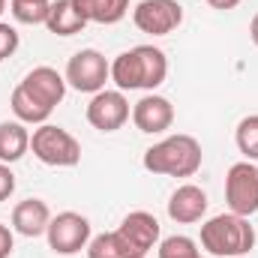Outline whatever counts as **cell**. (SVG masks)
<instances>
[{"label":"cell","mask_w":258,"mask_h":258,"mask_svg":"<svg viewBox=\"0 0 258 258\" xmlns=\"http://www.w3.org/2000/svg\"><path fill=\"white\" fill-rule=\"evenodd\" d=\"M168 75L165 51L156 45H135L111 63V81L117 90H156Z\"/></svg>","instance_id":"obj_1"},{"label":"cell","mask_w":258,"mask_h":258,"mask_svg":"<svg viewBox=\"0 0 258 258\" xmlns=\"http://www.w3.org/2000/svg\"><path fill=\"white\" fill-rule=\"evenodd\" d=\"M201 144L195 141L192 135L177 132L162 138L159 144L144 150V168L153 174H165V177H192L195 171L201 168Z\"/></svg>","instance_id":"obj_2"},{"label":"cell","mask_w":258,"mask_h":258,"mask_svg":"<svg viewBox=\"0 0 258 258\" xmlns=\"http://www.w3.org/2000/svg\"><path fill=\"white\" fill-rule=\"evenodd\" d=\"M201 246L216 258H240L252 252L255 246V228L249 225L246 216L237 213H219L210 216L201 225Z\"/></svg>","instance_id":"obj_3"},{"label":"cell","mask_w":258,"mask_h":258,"mask_svg":"<svg viewBox=\"0 0 258 258\" xmlns=\"http://www.w3.org/2000/svg\"><path fill=\"white\" fill-rule=\"evenodd\" d=\"M30 150L39 162L51 165V168H72L81 162V144L75 135H69L66 129L54 123H42L33 129L30 135Z\"/></svg>","instance_id":"obj_4"},{"label":"cell","mask_w":258,"mask_h":258,"mask_svg":"<svg viewBox=\"0 0 258 258\" xmlns=\"http://www.w3.org/2000/svg\"><path fill=\"white\" fill-rule=\"evenodd\" d=\"M63 78L78 93H99L105 90V81L111 78V63L96 48H81L69 57Z\"/></svg>","instance_id":"obj_5"},{"label":"cell","mask_w":258,"mask_h":258,"mask_svg":"<svg viewBox=\"0 0 258 258\" xmlns=\"http://www.w3.org/2000/svg\"><path fill=\"white\" fill-rule=\"evenodd\" d=\"M225 201L228 210L237 216H252L258 213V168L252 162H234L225 174Z\"/></svg>","instance_id":"obj_6"},{"label":"cell","mask_w":258,"mask_h":258,"mask_svg":"<svg viewBox=\"0 0 258 258\" xmlns=\"http://www.w3.org/2000/svg\"><path fill=\"white\" fill-rule=\"evenodd\" d=\"M45 237L57 255H75V252L87 249V243H90V219L75 210H63V213L51 216Z\"/></svg>","instance_id":"obj_7"},{"label":"cell","mask_w":258,"mask_h":258,"mask_svg":"<svg viewBox=\"0 0 258 258\" xmlns=\"http://www.w3.org/2000/svg\"><path fill=\"white\" fill-rule=\"evenodd\" d=\"M132 21L141 33L168 36L183 24V6L177 0H141L132 9Z\"/></svg>","instance_id":"obj_8"},{"label":"cell","mask_w":258,"mask_h":258,"mask_svg":"<svg viewBox=\"0 0 258 258\" xmlns=\"http://www.w3.org/2000/svg\"><path fill=\"white\" fill-rule=\"evenodd\" d=\"M117 237L123 240L129 258H144L159 240V222L147 210H132L129 216H123Z\"/></svg>","instance_id":"obj_9"},{"label":"cell","mask_w":258,"mask_h":258,"mask_svg":"<svg viewBox=\"0 0 258 258\" xmlns=\"http://www.w3.org/2000/svg\"><path fill=\"white\" fill-rule=\"evenodd\" d=\"M129 120V102L123 90H99L87 102V123L99 132H117Z\"/></svg>","instance_id":"obj_10"},{"label":"cell","mask_w":258,"mask_h":258,"mask_svg":"<svg viewBox=\"0 0 258 258\" xmlns=\"http://www.w3.org/2000/svg\"><path fill=\"white\" fill-rule=\"evenodd\" d=\"M132 123L138 126V132H147V135L168 132L174 123V105L165 96L147 93L132 105Z\"/></svg>","instance_id":"obj_11"},{"label":"cell","mask_w":258,"mask_h":258,"mask_svg":"<svg viewBox=\"0 0 258 258\" xmlns=\"http://www.w3.org/2000/svg\"><path fill=\"white\" fill-rule=\"evenodd\" d=\"M207 213V192L195 183H183L177 186L174 195L168 198V216L177 225H192L201 222V216Z\"/></svg>","instance_id":"obj_12"},{"label":"cell","mask_w":258,"mask_h":258,"mask_svg":"<svg viewBox=\"0 0 258 258\" xmlns=\"http://www.w3.org/2000/svg\"><path fill=\"white\" fill-rule=\"evenodd\" d=\"M21 84H24L39 102H45L48 108L60 105L63 96H66V78L57 69H51V66H36V69H30Z\"/></svg>","instance_id":"obj_13"},{"label":"cell","mask_w":258,"mask_h":258,"mask_svg":"<svg viewBox=\"0 0 258 258\" xmlns=\"http://www.w3.org/2000/svg\"><path fill=\"white\" fill-rule=\"evenodd\" d=\"M48 222H51V210L42 198H24L15 204L12 210V228L24 237H39L48 231Z\"/></svg>","instance_id":"obj_14"},{"label":"cell","mask_w":258,"mask_h":258,"mask_svg":"<svg viewBox=\"0 0 258 258\" xmlns=\"http://www.w3.org/2000/svg\"><path fill=\"white\" fill-rule=\"evenodd\" d=\"M84 24H87V18L81 15V9L75 6V0H51L45 27L54 36H75V33L84 30Z\"/></svg>","instance_id":"obj_15"},{"label":"cell","mask_w":258,"mask_h":258,"mask_svg":"<svg viewBox=\"0 0 258 258\" xmlns=\"http://www.w3.org/2000/svg\"><path fill=\"white\" fill-rule=\"evenodd\" d=\"M30 150V132L21 120H3L0 123V162H18Z\"/></svg>","instance_id":"obj_16"},{"label":"cell","mask_w":258,"mask_h":258,"mask_svg":"<svg viewBox=\"0 0 258 258\" xmlns=\"http://www.w3.org/2000/svg\"><path fill=\"white\" fill-rule=\"evenodd\" d=\"M9 105H12V114H15L21 123H39V126H42V123L51 117V111H54V108H48L45 102H39L24 84H18V87L12 90V102H9Z\"/></svg>","instance_id":"obj_17"},{"label":"cell","mask_w":258,"mask_h":258,"mask_svg":"<svg viewBox=\"0 0 258 258\" xmlns=\"http://www.w3.org/2000/svg\"><path fill=\"white\" fill-rule=\"evenodd\" d=\"M75 6L93 24H117L129 12V0H75Z\"/></svg>","instance_id":"obj_18"},{"label":"cell","mask_w":258,"mask_h":258,"mask_svg":"<svg viewBox=\"0 0 258 258\" xmlns=\"http://www.w3.org/2000/svg\"><path fill=\"white\" fill-rule=\"evenodd\" d=\"M9 9L18 24H45L51 0H9Z\"/></svg>","instance_id":"obj_19"},{"label":"cell","mask_w":258,"mask_h":258,"mask_svg":"<svg viewBox=\"0 0 258 258\" xmlns=\"http://www.w3.org/2000/svg\"><path fill=\"white\" fill-rule=\"evenodd\" d=\"M87 258H129V252L123 246V240L117 237V231H105V234L90 237Z\"/></svg>","instance_id":"obj_20"},{"label":"cell","mask_w":258,"mask_h":258,"mask_svg":"<svg viewBox=\"0 0 258 258\" xmlns=\"http://www.w3.org/2000/svg\"><path fill=\"white\" fill-rule=\"evenodd\" d=\"M234 141H237V150L243 153L246 162L258 159V114H249V117H243L237 123Z\"/></svg>","instance_id":"obj_21"},{"label":"cell","mask_w":258,"mask_h":258,"mask_svg":"<svg viewBox=\"0 0 258 258\" xmlns=\"http://www.w3.org/2000/svg\"><path fill=\"white\" fill-rule=\"evenodd\" d=\"M159 258H201L198 252V243L186 234H174V237H165L159 243Z\"/></svg>","instance_id":"obj_22"},{"label":"cell","mask_w":258,"mask_h":258,"mask_svg":"<svg viewBox=\"0 0 258 258\" xmlns=\"http://www.w3.org/2000/svg\"><path fill=\"white\" fill-rule=\"evenodd\" d=\"M15 48H18V30L0 21V60L12 57V54H15Z\"/></svg>","instance_id":"obj_23"},{"label":"cell","mask_w":258,"mask_h":258,"mask_svg":"<svg viewBox=\"0 0 258 258\" xmlns=\"http://www.w3.org/2000/svg\"><path fill=\"white\" fill-rule=\"evenodd\" d=\"M12 192H15V174L6 162H0V201H6Z\"/></svg>","instance_id":"obj_24"},{"label":"cell","mask_w":258,"mask_h":258,"mask_svg":"<svg viewBox=\"0 0 258 258\" xmlns=\"http://www.w3.org/2000/svg\"><path fill=\"white\" fill-rule=\"evenodd\" d=\"M12 246H15V237L6 225H0V258H9L12 255Z\"/></svg>","instance_id":"obj_25"},{"label":"cell","mask_w":258,"mask_h":258,"mask_svg":"<svg viewBox=\"0 0 258 258\" xmlns=\"http://www.w3.org/2000/svg\"><path fill=\"white\" fill-rule=\"evenodd\" d=\"M207 6H213V9H219V12H228V9L240 6V0H207Z\"/></svg>","instance_id":"obj_26"},{"label":"cell","mask_w":258,"mask_h":258,"mask_svg":"<svg viewBox=\"0 0 258 258\" xmlns=\"http://www.w3.org/2000/svg\"><path fill=\"white\" fill-rule=\"evenodd\" d=\"M249 39L258 45V12L252 15V24H249Z\"/></svg>","instance_id":"obj_27"},{"label":"cell","mask_w":258,"mask_h":258,"mask_svg":"<svg viewBox=\"0 0 258 258\" xmlns=\"http://www.w3.org/2000/svg\"><path fill=\"white\" fill-rule=\"evenodd\" d=\"M3 12H6V0H0V15H3Z\"/></svg>","instance_id":"obj_28"},{"label":"cell","mask_w":258,"mask_h":258,"mask_svg":"<svg viewBox=\"0 0 258 258\" xmlns=\"http://www.w3.org/2000/svg\"><path fill=\"white\" fill-rule=\"evenodd\" d=\"M144 258H147V255H144Z\"/></svg>","instance_id":"obj_29"}]
</instances>
